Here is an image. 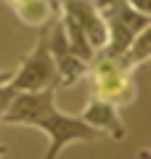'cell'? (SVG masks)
<instances>
[{
    "label": "cell",
    "instance_id": "cell-13",
    "mask_svg": "<svg viewBox=\"0 0 151 159\" xmlns=\"http://www.w3.org/2000/svg\"><path fill=\"white\" fill-rule=\"evenodd\" d=\"M58 3H69V0H58Z\"/></svg>",
    "mask_w": 151,
    "mask_h": 159
},
{
    "label": "cell",
    "instance_id": "cell-12",
    "mask_svg": "<svg viewBox=\"0 0 151 159\" xmlns=\"http://www.w3.org/2000/svg\"><path fill=\"white\" fill-rule=\"evenodd\" d=\"M6 154H8V148L3 146V143H0V159H6Z\"/></svg>",
    "mask_w": 151,
    "mask_h": 159
},
{
    "label": "cell",
    "instance_id": "cell-3",
    "mask_svg": "<svg viewBox=\"0 0 151 159\" xmlns=\"http://www.w3.org/2000/svg\"><path fill=\"white\" fill-rule=\"evenodd\" d=\"M53 21V19H50ZM40 27V37L34 43V48L21 58L16 69L11 74V82L19 93H32V90H45V88H58V77H56V69H53V58H50L48 51V27Z\"/></svg>",
    "mask_w": 151,
    "mask_h": 159
},
{
    "label": "cell",
    "instance_id": "cell-8",
    "mask_svg": "<svg viewBox=\"0 0 151 159\" xmlns=\"http://www.w3.org/2000/svg\"><path fill=\"white\" fill-rule=\"evenodd\" d=\"M16 88L11 85V82H0V119H3V114L8 111V106H11V101L16 98Z\"/></svg>",
    "mask_w": 151,
    "mask_h": 159
},
{
    "label": "cell",
    "instance_id": "cell-6",
    "mask_svg": "<svg viewBox=\"0 0 151 159\" xmlns=\"http://www.w3.org/2000/svg\"><path fill=\"white\" fill-rule=\"evenodd\" d=\"M88 127H93L101 138H109V141H122L127 135V127L122 122V114H119V106L109 101H101V98L90 96V101L85 103V109L77 114Z\"/></svg>",
    "mask_w": 151,
    "mask_h": 159
},
{
    "label": "cell",
    "instance_id": "cell-2",
    "mask_svg": "<svg viewBox=\"0 0 151 159\" xmlns=\"http://www.w3.org/2000/svg\"><path fill=\"white\" fill-rule=\"evenodd\" d=\"M133 69H127L119 58H109L95 53V58L90 61L88 80H90V96L109 101L114 106H125L133 103L138 98V88L133 80Z\"/></svg>",
    "mask_w": 151,
    "mask_h": 159
},
{
    "label": "cell",
    "instance_id": "cell-1",
    "mask_svg": "<svg viewBox=\"0 0 151 159\" xmlns=\"http://www.w3.org/2000/svg\"><path fill=\"white\" fill-rule=\"evenodd\" d=\"M56 90L45 88L32 93H16L8 111L3 114V125H24L48 135V148L43 159H58L69 143L80 141H101V135L88 127L77 114H66L56 106Z\"/></svg>",
    "mask_w": 151,
    "mask_h": 159
},
{
    "label": "cell",
    "instance_id": "cell-4",
    "mask_svg": "<svg viewBox=\"0 0 151 159\" xmlns=\"http://www.w3.org/2000/svg\"><path fill=\"white\" fill-rule=\"evenodd\" d=\"M48 51H50V58H53L58 88H74L80 80L88 77L90 64L82 61L80 56H74V53L69 51L66 40H64V32H61V27H58V13L53 16V21H50V27H48Z\"/></svg>",
    "mask_w": 151,
    "mask_h": 159
},
{
    "label": "cell",
    "instance_id": "cell-10",
    "mask_svg": "<svg viewBox=\"0 0 151 159\" xmlns=\"http://www.w3.org/2000/svg\"><path fill=\"white\" fill-rule=\"evenodd\" d=\"M130 8H135V11H140V13H149V3L151 0H125Z\"/></svg>",
    "mask_w": 151,
    "mask_h": 159
},
{
    "label": "cell",
    "instance_id": "cell-7",
    "mask_svg": "<svg viewBox=\"0 0 151 159\" xmlns=\"http://www.w3.org/2000/svg\"><path fill=\"white\" fill-rule=\"evenodd\" d=\"M117 58H119L127 69H133V72L143 66V64L151 58V27L143 29L140 34H135V40L127 45V51H125L122 56H117Z\"/></svg>",
    "mask_w": 151,
    "mask_h": 159
},
{
    "label": "cell",
    "instance_id": "cell-11",
    "mask_svg": "<svg viewBox=\"0 0 151 159\" xmlns=\"http://www.w3.org/2000/svg\"><path fill=\"white\" fill-rule=\"evenodd\" d=\"M11 74H13V69H6V72H0V82H8V80H11Z\"/></svg>",
    "mask_w": 151,
    "mask_h": 159
},
{
    "label": "cell",
    "instance_id": "cell-5",
    "mask_svg": "<svg viewBox=\"0 0 151 159\" xmlns=\"http://www.w3.org/2000/svg\"><path fill=\"white\" fill-rule=\"evenodd\" d=\"M61 6V13L69 16L82 34L88 37V43L93 45L95 53H101L109 43V27H106V19L101 16V11L95 8L93 0H69V3H58Z\"/></svg>",
    "mask_w": 151,
    "mask_h": 159
},
{
    "label": "cell",
    "instance_id": "cell-9",
    "mask_svg": "<svg viewBox=\"0 0 151 159\" xmlns=\"http://www.w3.org/2000/svg\"><path fill=\"white\" fill-rule=\"evenodd\" d=\"M8 6L13 8V13H19V11H24L27 6H32V3H37V0H6Z\"/></svg>",
    "mask_w": 151,
    "mask_h": 159
}]
</instances>
